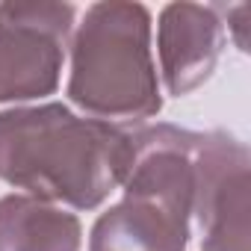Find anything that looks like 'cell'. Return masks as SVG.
Returning a JSON list of instances; mask_svg holds the SVG:
<instances>
[{
    "label": "cell",
    "instance_id": "3957f363",
    "mask_svg": "<svg viewBox=\"0 0 251 251\" xmlns=\"http://www.w3.org/2000/svg\"><path fill=\"white\" fill-rule=\"evenodd\" d=\"M68 98L106 124L145 121L163 109L148 6L106 0L86 9L71 42Z\"/></svg>",
    "mask_w": 251,
    "mask_h": 251
},
{
    "label": "cell",
    "instance_id": "7a4b0ae2",
    "mask_svg": "<svg viewBox=\"0 0 251 251\" xmlns=\"http://www.w3.org/2000/svg\"><path fill=\"white\" fill-rule=\"evenodd\" d=\"M124 198L98 216L89 251H186L195 204V130L154 124L130 133Z\"/></svg>",
    "mask_w": 251,
    "mask_h": 251
},
{
    "label": "cell",
    "instance_id": "52a82bcc",
    "mask_svg": "<svg viewBox=\"0 0 251 251\" xmlns=\"http://www.w3.org/2000/svg\"><path fill=\"white\" fill-rule=\"evenodd\" d=\"M80 219L24 192L0 198V251H80Z\"/></svg>",
    "mask_w": 251,
    "mask_h": 251
},
{
    "label": "cell",
    "instance_id": "6da1fadb",
    "mask_svg": "<svg viewBox=\"0 0 251 251\" xmlns=\"http://www.w3.org/2000/svg\"><path fill=\"white\" fill-rule=\"evenodd\" d=\"M130 163L127 130L83 118L65 103L0 112V180L30 198L95 210L124 183Z\"/></svg>",
    "mask_w": 251,
    "mask_h": 251
},
{
    "label": "cell",
    "instance_id": "277c9868",
    "mask_svg": "<svg viewBox=\"0 0 251 251\" xmlns=\"http://www.w3.org/2000/svg\"><path fill=\"white\" fill-rule=\"evenodd\" d=\"M74 15L71 3L50 0L0 3V103L56 92Z\"/></svg>",
    "mask_w": 251,
    "mask_h": 251
},
{
    "label": "cell",
    "instance_id": "5b68a950",
    "mask_svg": "<svg viewBox=\"0 0 251 251\" xmlns=\"http://www.w3.org/2000/svg\"><path fill=\"white\" fill-rule=\"evenodd\" d=\"M248 148L227 133H195V204L201 251H248Z\"/></svg>",
    "mask_w": 251,
    "mask_h": 251
},
{
    "label": "cell",
    "instance_id": "8992f818",
    "mask_svg": "<svg viewBox=\"0 0 251 251\" xmlns=\"http://www.w3.org/2000/svg\"><path fill=\"white\" fill-rule=\"evenodd\" d=\"M225 48V24L216 6L169 3L157 24L160 71L169 95H189L210 80Z\"/></svg>",
    "mask_w": 251,
    "mask_h": 251
}]
</instances>
